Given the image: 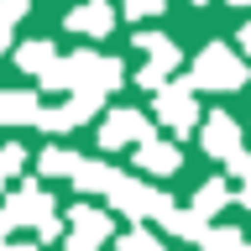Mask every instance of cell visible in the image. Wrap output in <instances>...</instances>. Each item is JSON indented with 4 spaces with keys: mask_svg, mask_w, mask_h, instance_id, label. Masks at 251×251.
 <instances>
[{
    "mask_svg": "<svg viewBox=\"0 0 251 251\" xmlns=\"http://www.w3.org/2000/svg\"><path fill=\"white\" fill-rule=\"evenodd\" d=\"M188 84H194V89H220V94H230V89H241V84H246V63H241V52H235V47L209 42L199 58H194Z\"/></svg>",
    "mask_w": 251,
    "mask_h": 251,
    "instance_id": "obj_2",
    "label": "cell"
},
{
    "mask_svg": "<svg viewBox=\"0 0 251 251\" xmlns=\"http://www.w3.org/2000/svg\"><path fill=\"white\" fill-rule=\"evenodd\" d=\"M63 31H78V37H110V31H115L110 0H84V5H74V11L63 16Z\"/></svg>",
    "mask_w": 251,
    "mask_h": 251,
    "instance_id": "obj_9",
    "label": "cell"
},
{
    "mask_svg": "<svg viewBox=\"0 0 251 251\" xmlns=\"http://www.w3.org/2000/svg\"><path fill=\"white\" fill-rule=\"evenodd\" d=\"M115 178H121V173L110 168V162H100V157H84V168L74 173V188L84 194V199H94V194H105V199H110Z\"/></svg>",
    "mask_w": 251,
    "mask_h": 251,
    "instance_id": "obj_14",
    "label": "cell"
},
{
    "mask_svg": "<svg viewBox=\"0 0 251 251\" xmlns=\"http://www.w3.org/2000/svg\"><path fill=\"white\" fill-rule=\"evenodd\" d=\"M58 58H63V52H58L52 42H42V37H31V42H21V47H16V63H21V74H31L37 84L52 74V63H58Z\"/></svg>",
    "mask_w": 251,
    "mask_h": 251,
    "instance_id": "obj_13",
    "label": "cell"
},
{
    "mask_svg": "<svg viewBox=\"0 0 251 251\" xmlns=\"http://www.w3.org/2000/svg\"><path fill=\"white\" fill-rule=\"evenodd\" d=\"M42 110L47 105H37V94L0 89V126H42Z\"/></svg>",
    "mask_w": 251,
    "mask_h": 251,
    "instance_id": "obj_12",
    "label": "cell"
},
{
    "mask_svg": "<svg viewBox=\"0 0 251 251\" xmlns=\"http://www.w3.org/2000/svg\"><path fill=\"white\" fill-rule=\"evenodd\" d=\"M37 241H63V220L52 215V220H47V225H42V230H37Z\"/></svg>",
    "mask_w": 251,
    "mask_h": 251,
    "instance_id": "obj_23",
    "label": "cell"
},
{
    "mask_svg": "<svg viewBox=\"0 0 251 251\" xmlns=\"http://www.w3.org/2000/svg\"><path fill=\"white\" fill-rule=\"evenodd\" d=\"M11 31H16V21H5V16H0V52L11 47Z\"/></svg>",
    "mask_w": 251,
    "mask_h": 251,
    "instance_id": "obj_26",
    "label": "cell"
},
{
    "mask_svg": "<svg viewBox=\"0 0 251 251\" xmlns=\"http://www.w3.org/2000/svg\"><path fill=\"white\" fill-rule=\"evenodd\" d=\"M63 251H100V246H89V241H78V235H68V246Z\"/></svg>",
    "mask_w": 251,
    "mask_h": 251,
    "instance_id": "obj_27",
    "label": "cell"
},
{
    "mask_svg": "<svg viewBox=\"0 0 251 251\" xmlns=\"http://www.w3.org/2000/svg\"><path fill=\"white\" fill-rule=\"evenodd\" d=\"M194 5H204V0H194Z\"/></svg>",
    "mask_w": 251,
    "mask_h": 251,
    "instance_id": "obj_32",
    "label": "cell"
},
{
    "mask_svg": "<svg viewBox=\"0 0 251 251\" xmlns=\"http://www.w3.org/2000/svg\"><path fill=\"white\" fill-rule=\"evenodd\" d=\"M141 141H152V115H141V110H110L105 126H100V147L105 152H121V147H141Z\"/></svg>",
    "mask_w": 251,
    "mask_h": 251,
    "instance_id": "obj_5",
    "label": "cell"
},
{
    "mask_svg": "<svg viewBox=\"0 0 251 251\" xmlns=\"http://www.w3.org/2000/svg\"><path fill=\"white\" fill-rule=\"evenodd\" d=\"M241 47H246V52H251V21H246V26H241Z\"/></svg>",
    "mask_w": 251,
    "mask_h": 251,
    "instance_id": "obj_28",
    "label": "cell"
},
{
    "mask_svg": "<svg viewBox=\"0 0 251 251\" xmlns=\"http://www.w3.org/2000/svg\"><path fill=\"white\" fill-rule=\"evenodd\" d=\"M100 110H105V94L78 89V94H68L63 105H47L42 110V131H74V126H84L89 115H100Z\"/></svg>",
    "mask_w": 251,
    "mask_h": 251,
    "instance_id": "obj_6",
    "label": "cell"
},
{
    "mask_svg": "<svg viewBox=\"0 0 251 251\" xmlns=\"http://www.w3.org/2000/svg\"><path fill=\"white\" fill-rule=\"evenodd\" d=\"M230 5H241V11H246V5H251V0H230Z\"/></svg>",
    "mask_w": 251,
    "mask_h": 251,
    "instance_id": "obj_30",
    "label": "cell"
},
{
    "mask_svg": "<svg viewBox=\"0 0 251 251\" xmlns=\"http://www.w3.org/2000/svg\"><path fill=\"white\" fill-rule=\"evenodd\" d=\"M11 230H16V225L5 220V209H0V251H11Z\"/></svg>",
    "mask_w": 251,
    "mask_h": 251,
    "instance_id": "obj_25",
    "label": "cell"
},
{
    "mask_svg": "<svg viewBox=\"0 0 251 251\" xmlns=\"http://www.w3.org/2000/svg\"><path fill=\"white\" fill-rule=\"evenodd\" d=\"M110 204H115L126 220H157V225H162V220L173 215V204H168L162 188L141 183V178H126V173L115 178V188H110Z\"/></svg>",
    "mask_w": 251,
    "mask_h": 251,
    "instance_id": "obj_3",
    "label": "cell"
},
{
    "mask_svg": "<svg viewBox=\"0 0 251 251\" xmlns=\"http://www.w3.org/2000/svg\"><path fill=\"white\" fill-rule=\"evenodd\" d=\"M0 183H11V178H5V173H0Z\"/></svg>",
    "mask_w": 251,
    "mask_h": 251,
    "instance_id": "obj_31",
    "label": "cell"
},
{
    "mask_svg": "<svg viewBox=\"0 0 251 251\" xmlns=\"http://www.w3.org/2000/svg\"><path fill=\"white\" fill-rule=\"evenodd\" d=\"M68 230H74L78 241H89V246H105L110 235H115V220H110L105 209H94V204H74V209H68Z\"/></svg>",
    "mask_w": 251,
    "mask_h": 251,
    "instance_id": "obj_11",
    "label": "cell"
},
{
    "mask_svg": "<svg viewBox=\"0 0 251 251\" xmlns=\"http://www.w3.org/2000/svg\"><path fill=\"white\" fill-rule=\"evenodd\" d=\"M5 220L11 225H31V230H42L47 220H52V199H47V188L42 183H21L5 199Z\"/></svg>",
    "mask_w": 251,
    "mask_h": 251,
    "instance_id": "obj_7",
    "label": "cell"
},
{
    "mask_svg": "<svg viewBox=\"0 0 251 251\" xmlns=\"http://www.w3.org/2000/svg\"><path fill=\"white\" fill-rule=\"evenodd\" d=\"M26 11H31V0H0V16H5V21H21Z\"/></svg>",
    "mask_w": 251,
    "mask_h": 251,
    "instance_id": "obj_22",
    "label": "cell"
},
{
    "mask_svg": "<svg viewBox=\"0 0 251 251\" xmlns=\"http://www.w3.org/2000/svg\"><path fill=\"white\" fill-rule=\"evenodd\" d=\"M115 246H121V251H162V241H157L152 230H126Z\"/></svg>",
    "mask_w": 251,
    "mask_h": 251,
    "instance_id": "obj_19",
    "label": "cell"
},
{
    "mask_svg": "<svg viewBox=\"0 0 251 251\" xmlns=\"http://www.w3.org/2000/svg\"><path fill=\"white\" fill-rule=\"evenodd\" d=\"M131 42H136L141 52H147V63H141V68H136L131 78H136L141 89L162 94V89L173 84V74H178V63H183V52H178V42H173L168 31H136Z\"/></svg>",
    "mask_w": 251,
    "mask_h": 251,
    "instance_id": "obj_1",
    "label": "cell"
},
{
    "mask_svg": "<svg viewBox=\"0 0 251 251\" xmlns=\"http://www.w3.org/2000/svg\"><path fill=\"white\" fill-rule=\"evenodd\" d=\"M241 246H246V235L235 225H209V235H204V251H241Z\"/></svg>",
    "mask_w": 251,
    "mask_h": 251,
    "instance_id": "obj_18",
    "label": "cell"
},
{
    "mask_svg": "<svg viewBox=\"0 0 251 251\" xmlns=\"http://www.w3.org/2000/svg\"><path fill=\"white\" fill-rule=\"evenodd\" d=\"M21 168H26V147H16V141H5V147H0V173H5V178H16Z\"/></svg>",
    "mask_w": 251,
    "mask_h": 251,
    "instance_id": "obj_20",
    "label": "cell"
},
{
    "mask_svg": "<svg viewBox=\"0 0 251 251\" xmlns=\"http://www.w3.org/2000/svg\"><path fill=\"white\" fill-rule=\"evenodd\" d=\"M152 115H157L162 126H168L173 136H188V131L199 126V89H194L188 78H178V84H168V89L157 94Z\"/></svg>",
    "mask_w": 251,
    "mask_h": 251,
    "instance_id": "obj_4",
    "label": "cell"
},
{
    "mask_svg": "<svg viewBox=\"0 0 251 251\" xmlns=\"http://www.w3.org/2000/svg\"><path fill=\"white\" fill-rule=\"evenodd\" d=\"M230 173H235V178H241V188H246V183H251V157L241 152V157H235V162H230Z\"/></svg>",
    "mask_w": 251,
    "mask_h": 251,
    "instance_id": "obj_24",
    "label": "cell"
},
{
    "mask_svg": "<svg viewBox=\"0 0 251 251\" xmlns=\"http://www.w3.org/2000/svg\"><path fill=\"white\" fill-rule=\"evenodd\" d=\"M37 168H42V178H74V173L84 168V157H78V152H68V147H42Z\"/></svg>",
    "mask_w": 251,
    "mask_h": 251,
    "instance_id": "obj_16",
    "label": "cell"
},
{
    "mask_svg": "<svg viewBox=\"0 0 251 251\" xmlns=\"http://www.w3.org/2000/svg\"><path fill=\"white\" fill-rule=\"evenodd\" d=\"M225 204H230V183H225V178H209V183H199V188H194L188 209H194V215H199L204 225H209V220H215L220 209H225Z\"/></svg>",
    "mask_w": 251,
    "mask_h": 251,
    "instance_id": "obj_15",
    "label": "cell"
},
{
    "mask_svg": "<svg viewBox=\"0 0 251 251\" xmlns=\"http://www.w3.org/2000/svg\"><path fill=\"white\" fill-rule=\"evenodd\" d=\"M199 141L204 152L220 157V162H235L241 157V126H235V115H225V110H209V121L199 126Z\"/></svg>",
    "mask_w": 251,
    "mask_h": 251,
    "instance_id": "obj_8",
    "label": "cell"
},
{
    "mask_svg": "<svg viewBox=\"0 0 251 251\" xmlns=\"http://www.w3.org/2000/svg\"><path fill=\"white\" fill-rule=\"evenodd\" d=\"M162 230L178 235V241H194V246H204V235H209V225H204L194 209H173L168 220H162Z\"/></svg>",
    "mask_w": 251,
    "mask_h": 251,
    "instance_id": "obj_17",
    "label": "cell"
},
{
    "mask_svg": "<svg viewBox=\"0 0 251 251\" xmlns=\"http://www.w3.org/2000/svg\"><path fill=\"white\" fill-rule=\"evenodd\" d=\"M162 16V0H126V21H152Z\"/></svg>",
    "mask_w": 251,
    "mask_h": 251,
    "instance_id": "obj_21",
    "label": "cell"
},
{
    "mask_svg": "<svg viewBox=\"0 0 251 251\" xmlns=\"http://www.w3.org/2000/svg\"><path fill=\"white\" fill-rule=\"evenodd\" d=\"M131 162H136L147 178H173V173L183 168V152H178L173 141H157V136H152V141H141V147H136Z\"/></svg>",
    "mask_w": 251,
    "mask_h": 251,
    "instance_id": "obj_10",
    "label": "cell"
},
{
    "mask_svg": "<svg viewBox=\"0 0 251 251\" xmlns=\"http://www.w3.org/2000/svg\"><path fill=\"white\" fill-rule=\"evenodd\" d=\"M11 251H37V246H26V241H11Z\"/></svg>",
    "mask_w": 251,
    "mask_h": 251,
    "instance_id": "obj_29",
    "label": "cell"
}]
</instances>
